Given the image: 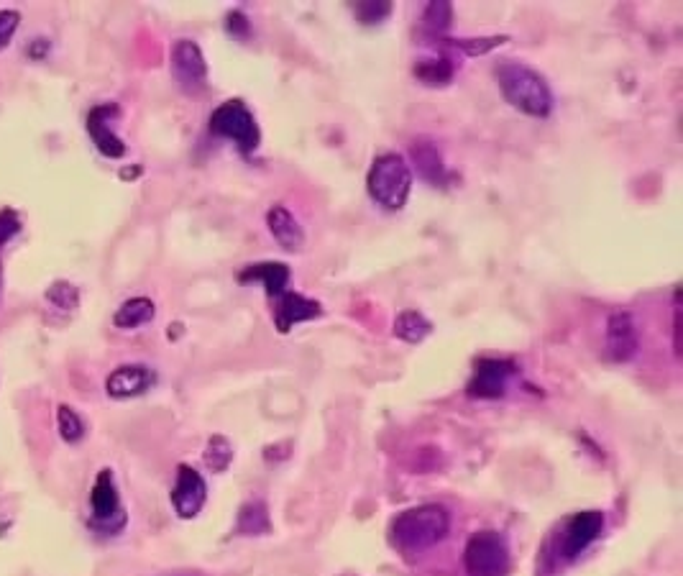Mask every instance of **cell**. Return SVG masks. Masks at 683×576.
<instances>
[{"label":"cell","mask_w":683,"mask_h":576,"mask_svg":"<svg viewBox=\"0 0 683 576\" xmlns=\"http://www.w3.org/2000/svg\"><path fill=\"white\" fill-rule=\"evenodd\" d=\"M77 297H80L77 295V290L72 285H67V282H57V285L49 290V300H54V303L64 310L77 308Z\"/></svg>","instance_id":"obj_27"},{"label":"cell","mask_w":683,"mask_h":576,"mask_svg":"<svg viewBox=\"0 0 683 576\" xmlns=\"http://www.w3.org/2000/svg\"><path fill=\"white\" fill-rule=\"evenodd\" d=\"M57 425H59V436L64 438L67 443H77L85 438V420L70 408V405H59L57 408Z\"/></svg>","instance_id":"obj_24"},{"label":"cell","mask_w":683,"mask_h":576,"mask_svg":"<svg viewBox=\"0 0 683 576\" xmlns=\"http://www.w3.org/2000/svg\"><path fill=\"white\" fill-rule=\"evenodd\" d=\"M226 29H228V34L233 36V39H246L249 36V31H251V26H249V18L244 16L241 11H231L226 16Z\"/></svg>","instance_id":"obj_30"},{"label":"cell","mask_w":683,"mask_h":576,"mask_svg":"<svg viewBox=\"0 0 683 576\" xmlns=\"http://www.w3.org/2000/svg\"><path fill=\"white\" fill-rule=\"evenodd\" d=\"M504 100L530 118H548L553 111V90L548 80L530 64L517 59H499L492 70Z\"/></svg>","instance_id":"obj_1"},{"label":"cell","mask_w":683,"mask_h":576,"mask_svg":"<svg viewBox=\"0 0 683 576\" xmlns=\"http://www.w3.org/2000/svg\"><path fill=\"white\" fill-rule=\"evenodd\" d=\"M604 530V512L599 510H586V512H576L566 523L561 525L558 536L550 541V548H553V556L558 561H576L591 543L597 541L602 536Z\"/></svg>","instance_id":"obj_6"},{"label":"cell","mask_w":683,"mask_h":576,"mask_svg":"<svg viewBox=\"0 0 683 576\" xmlns=\"http://www.w3.org/2000/svg\"><path fill=\"white\" fill-rule=\"evenodd\" d=\"M208 128L210 134L218 136V139L233 141L244 157L254 154L261 144L259 123H256L254 113L249 111V105L238 98L220 103L213 111V116H210Z\"/></svg>","instance_id":"obj_4"},{"label":"cell","mask_w":683,"mask_h":576,"mask_svg":"<svg viewBox=\"0 0 683 576\" xmlns=\"http://www.w3.org/2000/svg\"><path fill=\"white\" fill-rule=\"evenodd\" d=\"M464 569L469 576H507L512 569L510 543L497 530H479L466 541Z\"/></svg>","instance_id":"obj_5"},{"label":"cell","mask_w":683,"mask_h":576,"mask_svg":"<svg viewBox=\"0 0 683 576\" xmlns=\"http://www.w3.org/2000/svg\"><path fill=\"white\" fill-rule=\"evenodd\" d=\"M154 315H157V305L151 303L149 297H131V300H126V303L116 310L113 323H116L118 328H123V331H134V328L151 323Z\"/></svg>","instance_id":"obj_18"},{"label":"cell","mask_w":683,"mask_h":576,"mask_svg":"<svg viewBox=\"0 0 683 576\" xmlns=\"http://www.w3.org/2000/svg\"><path fill=\"white\" fill-rule=\"evenodd\" d=\"M320 315H323V305L300 292H282L272 300V318L279 333H290L297 323H307Z\"/></svg>","instance_id":"obj_10"},{"label":"cell","mask_w":683,"mask_h":576,"mask_svg":"<svg viewBox=\"0 0 683 576\" xmlns=\"http://www.w3.org/2000/svg\"><path fill=\"white\" fill-rule=\"evenodd\" d=\"M448 530H451V512L443 505L430 502V505H417L400 512L389 523V543L397 551L412 556V553H423L443 541Z\"/></svg>","instance_id":"obj_2"},{"label":"cell","mask_w":683,"mask_h":576,"mask_svg":"<svg viewBox=\"0 0 683 576\" xmlns=\"http://www.w3.org/2000/svg\"><path fill=\"white\" fill-rule=\"evenodd\" d=\"M430 333H433V323L420 310H402L394 318V336L402 338L405 344H423Z\"/></svg>","instance_id":"obj_20"},{"label":"cell","mask_w":683,"mask_h":576,"mask_svg":"<svg viewBox=\"0 0 683 576\" xmlns=\"http://www.w3.org/2000/svg\"><path fill=\"white\" fill-rule=\"evenodd\" d=\"M451 21H453L451 3H446V0H433V3H428V8H425V13H423V24L430 34L443 36L448 29H451Z\"/></svg>","instance_id":"obj_23"},{"label":"cell","mask_w":683,"mask_h":576,"mask_svg":"<svg viewBox=\"0 0 683 576\" xmlns=\"http://www.w3.org/2000/svg\"><path fill=\"white\" fill-rule=\"evenodd\" d=\"M187 576H197V574H187Z\"/></svg>","instance_id":"obj_31"},{"label":"cell","mask_w":683,"mask_h":576,"mask_svg":"<svg viewBox=\"0 0 683 576\" xmlns=\"http://www.w3.org/2000/svg\"><path fill=\"white\" fill-rule=\"evenodd\" d=\"M208 502V484L203 474L192 469L190 464L177 466V482L172 489V507L182 520H192Z\"/></svg>","instance_id":"obj_9"},{"label":"cell","mask_w":683,"mask_h":576,"mask_svg":"<svg viewBox=\"0 0 683 576\" xmlns=\"http://www.w3.org/2000/svg\"><path fill=\"white\" fill-rule=\"evenodd\" d=\"M415 77L417 80H423L425 85H430V88L446 85L453 77L451 59H420V62H415Z\"/></svg>","instance_id":"obj_21"},{"label":"cell","mask_w":683,"mask_h":576,"mask_svg":"<svg viewBox=\"0 0 683 576\" xmlns=\"http://www.w3.org/2000/svg\"><path fill=\"white\" fill-rule=\"evenodd\" d=\"M269 530H272V520H269V510L264 500H249L238 510L236 533H241V536H264Z\"/></svg>","instance_id":"obj_19"},{"label":"cell","mask_w":683,"mask_h":576,"mask_svg":"<svg viewBox=\"0 0 683 576\" xmlns=\"http://www.w3.org/2000/svg\"><path fill=\"white\" fill-rule=\"evenodd\" d=\"M443 44H451V47L461 49L469 57H481V54L492 52V49L502 47L504 41H510V36H487V39H440Z\"/></svg>","instance_id":"obj_25"},{"label":"cell","mask_w":683,"mask_h":576,"mask_svg":"<svg viewBox=\"0 0 683 576\" xmlns=\"http://www.w3.org/2000/svg\"><path fill=\"white\" fill-rule=\"evenodd\" d=\"M118 113H121L118 111V105L108 103V105H98V108H93L90 116H87V134H90V139L95 141L98 152L110 159H121L123 154H126V144H123V141L113 134V128L108 126L110 118H116Z\"/></svg>","instance_id":"obj_12"},{"label":"cell","mask_w":683,"mask_h":576,"mask_svg":"<svg viewBox=\"0 0 683 576\" xmlns=\"http://www.w3.org/2000/svg\"><path fill=\"white\" fill-rule=\"evenodd\" d=\"M18 231H21V218L16 216V210H0V246L8 244Z\"/></svg>","instance_id":"obj_28"},{"label":"cell","mask_w":683,"mask_h":576,"mask_svg":"<svg viewBox=\"0 0 683 576\" xmlns=\"http://www.w3.org/2000/svg\"><path fill=\"white\" fill-rule=\"evenodd\" d=\"M203 461L213 474L228 472V466L233 464V446L226 436H213L203 451Z\"/></svg>","instance_id":"obj_22"},{"label":"cell","mask_w":683,"mask_h":576,"mask_svg":"<svg viewBox=\"0 0 683 576\" xmlns=\"http://www.w3.org/2000/svg\"><path fill=\"white\" fill-rule=\"evenodd\" d=\"M18 24H21V16H18V11H0V49H6L8 44H11Z\"/></svg>","instance_id":"obj_29"},{"label":"cell","mask_w":683,"mask_h":576,"mask_svg":"<svg viewBox=\"0 0 683 576\" xmlns=\"http://www.w3.org/2000/svg\"><path fill=\"white\" fill-rule=\"evenodd\" d=\"M515 374L517 367L510 359H492V356L476 359L474 374L466 384V395L474 397V400H499V397L507 395Z\"/></svg>","instance_id":"obj_7"},{"label":"cell","mask_w":683,"mask_h":576,"mask_svg":"<svg viewBox=\"0 0 683 576\" xmlns=\"http://www.w3.org/2000/svg\"><path fill=\"white\" fill-rule=\"evenodd\" d=\"M354 13L364 24H379L392 13V6L389 3H356Z\"/></svg>","instance_id":"obj_26"},{"label":"cell","mask_w":683,"mask_h":576,"mask_svg":"<svg viewBox=\"0 0 683 576\" xmlns=\"http://www.w3.org/2000/svg\"><path fill=\"white\" fill-rule=\"evenodd\" d=\"M267 228L284 251H300L305 246V228L284 205H272L267 210Z\"/></svg>","instance_id":"obj_15"},{"label":"cell","mask_w":683,"mask_h":576,"mask_svg":"<svg viewBox=\"0 0 683 576\" xmlns=\"http://www.w3.org/2000/svg\"><path fill=\"white\" fill-rule=\"evenodd\" d=\"M410 157H412V164L417 167V175L423 177L425 182H430V185H435V187H446L448 167H446V162H443V157H440L438 146H435L433 141L430 139L412 141Z\"/></svg>","instance_id":"obj_16"},{"label":"cell","mask_w":683,"mask_h":576,"mask_svg":"<svg viewBox=\"0 0 683 576\" xmlns=\"http://www.w3.org/2000/svg\"><path fill=\"white\" fill-rule=\"evenodd\" d=\"M238 282H241V285H249V282H264L267 297L269 300H274V297H279L282 292H287V285H290V267L282 262L249 264V267L238 272Z\"/></svg>","instance_id":"obj_17"},{"label":"cell","mask_w":683,"mask_h":576,"mask_svg":"<svg viewBox=\"0 0 683 576\" xmlns=\"http://www.w3.org/2000/svg\"><path fill=\"white\" fill-rule=\"evenodd\" d=\"M154 372L149 367H141V364H126V367H118L110 372V377L105 379V392L116 400H128V397H139L144 392H149L154 387Z\"/></svg>","instance_id":"obj_13"},{"label":"cell","mask_w":683,"mask_h":576,"mask_svg":"<svg viewBox=\"0 0 683 576\" xmlns=\"http://www.w3.org/2000/svg\"><path fill=\"white\" fill-rule=\"evenodd\" d=\"M172 75L187 93H200L208 82V62L192 39H177L172 47Z\"/></svg>","instance_id":"obj_8"},{"label":"cell","mask_w":683,"mask_h":576,"mask_svg":"<svg viewBox=\"0 0 683 576\" xmlns=\"http://www.w3.org/2000/svg\"><path fill=\"white\" fill-rule=\"evenodd\" d=\"M369 198L384 210H402L412 192V169L407 159L397 152L379 154L366 175Z\"/></svg>","instance_id":"obj_3"},{"label":"cell","mask_w":683,"mask_h":576,"mask_svg":"<svg viewBox=\"0 0 683 576\" xmlns=\"http://www.w3.org/2000/svg\"><path fill=\"white\" fill-rule=\"evenodd\" d=\"M90 507H93V518L98 523H110V520H118V523H126V515L121 510V497H118L116 479L110 469H103L98 474L93 484V492H90Z\"/></svg>","instance_id":"obj_14"},{"label":"cell","mask_w":683,"mask_h":576,"mask_svg":"<svg viewBox=\"0 0 683 576\" xmlns=\"http://www.w3.org/2000/svg\"><path fill=\"white\" fill-rule=\"evenodd\" d=\"M604 338H607L609 359L617 361V364H627L630 359H635L637 349H640V331L635 326V318L627 310H617V313L609 315Z\"/></svg>","instance_id":"obj_11"}]
</instances>
